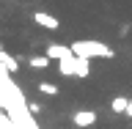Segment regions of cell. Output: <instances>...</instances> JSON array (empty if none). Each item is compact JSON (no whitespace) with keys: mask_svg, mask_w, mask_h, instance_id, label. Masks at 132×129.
Listing matches in <instances>:
<instances>
[{"mask_svg":"<svg viewBox=\"0 0 132 129\" xmlns=\"http://www.w3.org/2000/svg\"><path fill=\"white\" fill-rule=\"evenodd\" d=\"M88 74H91V61L74 55V77H88Z\"/></svg>","mask_w":132,"mask_h":129,"instance_id":"5b68a950","label":"cell"},{"mask_svg":"<svg viewBox=\"0 0 132 129\" xmlns=\"http://www.w3.org/2000/svg\"><path fill=\"white\" fill-rule=\"evenodd\" d=\"M58 72L66 74V77H74V52L69 58H63V61H58Z\"/></svg>","mask_w":132,"mask_h":129,"instance_id":"8992f818","label":"cell"},{"mask_svg":"<svg viewBox=\"0 0 132 129\" xmlns=\"http://www.w3.org/2000/svg\"><path fill=\"white\" fill-rule=\"evenodd\" d=\"M72 121L77 124V126H94V124H96V113H94V110H77V113L72 115Z\"/></svg>","mask_w":132,"mask_h":129,"instance_id":"277c9868","label":"cell"},{"mask_svg":"<svg viewBox=\"0 0 132 129\" xmlns=\"http://www.w3.org/2000/svg\"><path fill=\"white\" fill-rule=\"evenodd\" d=\"M44 55H50L52 61H63V58L72 55V47H66V44H58V41H50L47 44V52Z\"/></svg>","mask_w":132,"mask_h":129,"instance_id":"3957f363","label":"cell"},{"mask_svg":"<svg viewBox=\"0 0 132 129\" xmlns=\"http://www.w3.org/2000/svg\"><path fill=\"white\" fill-rule=\"evenodd\" d=\"M28 110H30V115H39L41 110H44V107H41L39 102H28Z\"/></svg>","mask_w":132,"mask_h":129,"instance_id":"8fae6325","label":"cell"},{"mask_svg":"<svg viewBox=\"0 0 132 129\" xmlns=\"http://www.w3.org/2000/svg\"><path fill=\"white\" fill-rule=\"evenodd\" d=\"M69 47H72L74 55L88 58V61H94V58H113L116 55L113 47H107V44H102V41H96V39H77V41H72Z\"/></svg>","mask_w":132,"mask_h":129,"instance_id":"6da1fadb","label":"cell"},{"mask_svg":"<svg viewBox=\"0 0 132 129\" xmlns=\"http://www.w3.org/2000/svg\"><path fill=\"white\" fill-rule=\"evenodd\" d=\"M127 107H129V99H127V96H113V102H110V110H113V113L124 115Z\"/></svg>","mask_w":132,"mask_h":129,"instance_id":"52a82bcc","label":"cell"},{"mask_svg":"<svg viewBox=\"0 0 132 129\" xmlns=\"http://www.w3.org/2000/svg\"><path fill=\"white\" fill-rule=\"evenodd\" d=\"M0 63H3V69H6L8 74H16V58L6 55V49H3V52H0Z\"/></svg>","mask_w":132,"mask_h":129,"instance_id":"9c48e42d","label":"cell"},{"mask_svg":"<svg viewBox=\"0 0 132 129\" xmlns=\"http://www.w3.org/2000/svg\"><path fill=\"white\" fill-rule=\"evenodd\" d=\"M124 115H127V118H132V99H129V107H127V113H124Z\"/></svg>","mask_w":132,"mask_h":129,"instance_id":"7c38bea8","label":"cell"},{"mask_svg":"<svg viewBox=\"0 0 132 129\" xmlns=\"http://www.w3.org/2000/svg\"><path fill=\"white\" fill-rule=\"evenodd\" d=\"M39 91L44 96H58V85H52V82H39Z\"/></svg>","mask_w":132,"mask_h":129,"instance_id":"30bf717a","label":"cell"},{"mask_svg":"<svg viewBox=\"0 0 132 129\" xmlns=\"http://www.w3.org/2000/svg\"><path fill=\"white\" fill-rule=\"evenodd\" d=\"M33 22L41 25L44 30H58L61 22H58V16H52L50 11H33Z\"/></svg>","mask_w":132,"mask_h":129,"instance_id":"7a4b0ae2","label":"cell"},{"mask_svg":"<svg viewBox=\"0 0 132 129\" xmlns=\"http://www.w3.org/2000/svg\"><path fill=\"white\" fill-rule=\"evenodd\" d=\"M0 52H3V44H0Z\"/></svg>","mask_w":132,"mask_h":129,"instance_id":"4fadbf2b","label":"cell"},{"mask_svg":"<svg viewBox=\"0 0 132 129\" xmlns=\"http://www.w3.org/2000/svg\"><path fill=\"white\" fill-rule=\"evenodd\" d=\"M50 61H52L50 55H33L28 63H30V69H39L41 72V69H50Z\"/></svg>","mask_w":132,"mask_h":129,"instance_id":"ba28073f","label":"cell"}]
</instances>
